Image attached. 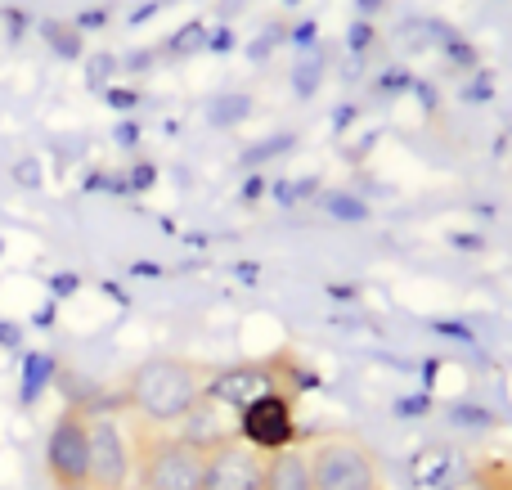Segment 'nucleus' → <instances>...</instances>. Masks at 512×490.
Instances as JSON below:
<instances>
[{
  "instance_id": "nucleus-9",
  "label": "nucleus",
  "mask_w": 512,
  "mask_h": 490,
  "mask_svg": "<svg viewBox=\"0 0 512 490\" xmlns=\"http://www.w3.org/2000/svg\"><path fill=\"white\" fill-rule=\"evenodd\" d=\"M270 490H310V468H306L301 441L279 450V455H270Z\"/></svg>"
},
{
  "instance_id": "nucleus-11",
  "label": "nucleus",
  "mask_w": 512,
  "mask_h": 490,
  "mask_svg": "<svg viewBox=\"0 0 512 490\" xmlns=\"http://www.w3.org/2000/svg\"><path fill=\"white\" fill-rule=\"evenodd\" d=\"M207 45V27L203 23H185L176 36H171V54H194Z\"/></svg>"
},
{
  "instance_id": "nucleus-17",
  "label": "nucleus",
  "mask_w": 512,
  "mask_h": 490,
  "mask_svg": "<svg viewBox=\"0 0 512 490\" xmlns=\"http://www.w3.org/2000/svg\"><path fill=\"white\" fill-rule=\"evenodd\" d=\"M382 5H387V0H355V9H360V18H364V23H369V18L378 14Z\"/></svg>"
},
{
  "instance_id": "nucleus-1",
  "label": "nucleus",
  "mask_w": 512,
  "mask_h": 490,
  "mask_svg": "<svg viewBox=\"0 0 512 490\" xmlns=\"http://www.w3.org/2000/svg\"><path fill=\"white\" fill-rule=\"evenodd\" d=\"M207 378H212V365H198L189 356H153L126 378V410L149 428L176 432L185 414L203 401Z\"/></svg>"
},
{
  "instance_id": "nucleus-15",
  "label": "nucleus",
  "mask_w": 512,
  "mask_h": 490,
  "mask_svg": "<svg viewBox=\"0 0 512 490\" xmlns=\"http://www.w3.org/2000/svg\"><path fill=\"white\" fill-rule=\"evenodd\" d=\"M445 54H454L463 68H468V63H477V54L468 50V41H463V36H445Z\"/></svg>"
},
{
  "instance_id": "nucleus-7",
  "label": "nucleus",
  "mask_w": 512,
  "mask_h": 490,
  "mask_svg": "<svg viewBox=\"0 0 512 490\" xmlns=\"http://www.w3.org/2000/svg\"><path fill=\"white\" fill-rule=\"evenodd\" d=\"M292 405L297 401H288V396H261V401L243 405L234 414V437L265 459L297 446V414H292Z\"/></svg>"
},
{
  "instance_id": "nucleus-18",
  "label": "nucleus",
  "mask_w": 512,
  "mask_h": 490,
  "mask_svg": "<svg viewBox=\"0 0 512 490\" xmlns=\"http://www.w3.org/2000/svg\"><path fill=\"white\" fill-rule=\"evenodd\" d=\"M207 41H212V50H216V54L234 50V36H230V32H216V36H207Z\"/></svg>"
},
{
  "instance_id": "nucleus-19",
  "label": "nucleus",
  "mask_w": 512,
  "mask_h": 490,
  "mask_svg": "<svg viewBox=\"0 0 512 490\" xmlns=\"http://www.w3.org/2000/svg\"><path fill=\"white\" fill-rule=\"evenodd\" d=\"M261 189H265V180H261V176H252V180H248V189H243V198L252 203V198H261Z\"/></svg>"
},
{
  "instance_id": "nucleus-10",
  "label": "nucleus",
  "mask_w": 512,
  "mask_h": 490,
  "mask_svg": "<svg viewBox=\"0 0 512 490\" xmlns=\"http://www.w3.org/2000/svg\"><path fill=\"white\" fill-rule=\"evenodd\" d=\"M328 212H333L337 221H351V225L369 221V207H364L360 198H351V194H333V198H328Z\"/></svg>"
},
{
  "instance_id": "nucleus-14",
  "label": "nucleus",
  "mask_w": 512,
  "mask_h": 490,
  "mask_svg": "<svg viewBox=\"0 0 512 490\" xmlns=\"http://www.w3.org/2000/svg\"><path fill=\"white\" fill-rule=\"evenodd\" d=\"M248 108H252V104L239 95V99H221V104H216L212 113H216V122L225 126V122H243V113H248Z\"/></svg>"
},
{
  "instance_id": "nucleus-8",
  "label": "nucleus",
  "mask_w": 512,
  "mask_h": 490,
  "mask_svg": "<svg viewBox=\"0 0 512 490\" xmlns=\"http://www.w3.org/2000/svg\"><path fill=\"white\" fill-rule=\"evenodd\" d=\"M445 490H512V459L486 455L477 464H468Z\"/></svg>"
},
{
  "instance_id": "nucleus-3",
  "label": "nucleus",
  "mask_w": 512,
  "mask_h": 490,
  "mask_svg": "<svg viewBox=\"0 0 512 490\" xmlns=\"http://www.w3.org/2000/svg\"><path fill=\"white\" fill-rule=\"evenodd\" d=\"M126 441H131L135 490H203V450L189 446L180 432L126 419Z\"/></svg>"
},
{
  "instance_id": "nucleus-4",
  "label": "nucleus",
  "mask_w": 512,
  "mask_h": 490,
  "mask_svg": "<svg viewBox=\"0 0 512 490\" xmlns=\"http://www.w3.org/2000/svg\"><path fill=\"white\" fill-rule=\"evenodd\" d=\"M306 450L310 490H387L373 450L351 432H324Z\"/></svg>"
},
{
  "instance_id": "nucleus-5",
  "label": "nucleus",
  "mask_w": 512,
  "mask_h": 490,
  "mask_svg": "<svg viewBox=\"0 0 512 490\" xmlns=\"http://www.w3.org/2000/svg\"><path fill=\"white\" fill-rule=\"evenodd\" d=\"M86 459L90 414L81 405H68L45 437V482H50V490H86Z\"/></svg>"
},
{
  "instance_id": "nucleus-2",
  "label": "nucleus",
  "mask_w": 512,
  "mask_h": 490,
  "mask_svg": "<svg viewBox=\"0 0 512 490\" xmlns=\"http://www.w3.org/2000/svg\"><path fill=\"white\" fill-rule=\"evenodd\" d=\"M306 387H315L306 360H297L292 351H274V356L248 360V365H230V369H212L207 378V401L221 405L225 414H239L243 405L261 401V396H288L297 401Z\"/></svg>"
},
{
  "instance_id": "nucleus-6",
  "label": "nucleus",
  "mask_w": 512,
  "mask_h": 490,
  "mask_svg": "<svg viewBox=\"0 0 512 490\" xmlns=\"http://www.w3.org/2000/svg\"><path fill=\"white\" fill-rule=\"evenodd\" d=\"M86 490H135L131 441H126V428L113 414H90Z\"/></svg>"
},
{
  "instance_id": "nucleus-16",
  "label": "nucleus",
  "mask_w": 512,
  "mask_h": 490,
  "mask_svg": "<svg viewBox=\"0 0 512 490\" xmlns=\"http://www.w3.org/2000/svg\"><path fill=\"white\" fill-rule=\"evenodd\" d=\"M405 86H409L405 72H387V77H382V86H373V90H378V95H400Z\"/></svg>"
},
{
  "instance_id": "nucleus-13",
  "label": "nucleus",
  "mask_w": 512,
  "mask_h": 490,
  "mask_svg": "<svg viewBox=\"0 0 512 490\" xmlns=\"http://www.w3.org/2000/svg\"><path fill=\"white\" fill-rule=\"evenodd\" d=\"M319 86V54H310V63H297V95H315Z\"/></svg>"
},
{
  "instance_id": "nucleus-12",
  "label": "nucleus",
  "mask_w": 512,
  "mask_h": 490,
  "mask_svg": "<svg viewBox=\"0 0 512 490\" xmlns=\"http://www.w3.org/2000/svg\"><path fill=\"white\" fill-rule=\"evenodd\" d=\"M346 41H351V54H369L373 45H378V32H373V23H364V18H360V23L351 27V36H346Z\"/></svg>"
}]
</instances>
